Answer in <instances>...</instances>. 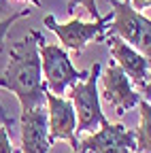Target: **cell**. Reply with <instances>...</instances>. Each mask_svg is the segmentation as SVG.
Masks as SVG:
<instances>
[{"label":"cell","mask_w":151,"mask_h":153,"mask_svg":"<svg viewBox=\"0 0 151 153\" xmlns=\"http://www.w3.org/2000/svg\"><path fill=\"white\" fill-rule=\"evenodd\" d=\"M0 87L17 96L22 111L45 104L47 85L41 72V55L34 30H30L22 41L11 45L9 64L0 76Z\"/></svg>","instance_id":"6da1fadb"},{"label":"cell","mask_w":151,"mask_h":153,"mask_svg":"<svg viewBox=\"0 0 151 153\" xmlns=\"http://www.w3.org/2000/svg\"><path fill=\"white\" fill-rule=\"evenodd\" d=\"M36 36V43H39V55H41V72L45 74V85L47 91L55 94V96H62L66 91L68 85H74L79 81H85L87 70H77L72 66L68 51L62 45H53L47 43L45 36L34 30Z\"/></svg>","instance_id":"7a4b0ae2"},{"label":"cell","mask_w":151,"mask_h":153,"mask_svg":"<svg viewBox=\"0 0 151 153\" xmlns=\"http://www.w3.org/2000/svg\"><path fill=\"white\" fill-rule=\"evenodd\" d=\"M113 11V19L106 28L109 34L121 38L123 43L134 47L147 60L151 57V22L143 13L134 11L130 2L121 0H106Z\"/></svg>","instance_id":"3957f363"},{"label":"cell","mask_w":151,"mask_h":153,"mask_svg":"<svg viewBox=\"0 0 151 153\" xmlns=\"http://www.w3.org/2000/svg\"><path fill=\"white\" fill-rule=\"evenodd\" d=\"M98 76H100V64L96 62L87 70L85 81L70 85L68 100L72 102L74 115H77V128H74V132H94L100 126V121L104 119V113L100 108Z\"/></svg>","instance_id":"277c9868"},{"label":"cell","mask_w":151,"mask_h":153,"mask_svg":"<svg viewBox=\"0 0 151 153\" xmlns=\"http://www.w3.org/2000/svg\"><path fill=\"white\" fill-rule=\"evenodd\" d=\"M113 19V11L104 17H98L96 22H83V19L72 17L70 22L60 24L51 13H47L43 17L45 28H49L51 32H55V36L60 38V43L64 49H72L74 53H83L85 45L96 41V43H104L106 38V28Z\"/></svg>","instance_id":"5b68a950"},{"label":"cell","mask_w":151,"mask_h":153,"mask_svg":"<svg viewBox=\"0 0 151 153\" xmlns=\"http://www.w3.org/2000/svg\"><path fill=\"white\" fill-rule=\"evenodd\" d=\"M134 149V130H126L121 123H109L104 117L94 134L79 140L74 153H130Z\"/></svg>","instance_id":"8992f818"},{"label":"cell","mask_w":151,"mask_h":153,"mask_svg":"<svg viewBox=\"0 0 151 153\" xmlns=\"http://www.w3.org/2000/svg\"><path fill=\"white\" fill-rule=\"evenodd\" d=\"M45 102H47V138L49 145L55 140H68L72 151H77L79 140H77V115H74L72 102L64 96H55L51 91L45 94Z\"/></svg>","instance_id":"52a82bcc"},{"label":"cell","mask_w":151,"mask_h":153,"mask_svg":"<svg viewBox=\"0 0 151 153\" xmlns=\"http://www.w3.org/2000/svg\"><path fill=\"white\" fill-rule=\"evenodd\" d=\"M104 43L111 49V60L128 74L132 85H136L149 100V91H151V85H149V60L143 53H138L134 47H130L128 43H123L121 38L113 36V34H106Z\"/></svg>","instance_id":"ba28073f"},{"label":"cell","mask_w":151,"mask_h":153,"mask_svg":"<svg viewBox=\"0 0 151 153\" xmlns=\"http://www.w3.org/2000/svg\"><path fill=\"white\" fill-rule=\"evenodd\" d=\"M102 98L113 106L117 117H123V115L132 108L136 106V102L141 100V94L134 89L132 81L128 79V74L115 64V62H109L104 74H102Z\"/></svg>","instance_id":"9c48e42d"},{"label":"cell","mask_w":151,"mask_h":153,"mask_svg":"<svg viewBox=\"0 0 151 153\" xmlns=\"http://www.w3.org/2000/svg\"><path fill=\"white\" fill-rule=\"evenodd\" d=\"M22 151L19 153H49L47 138V108L45 104L22 111Z\"/></svg>","instance_id":"30bf717a"},{"label":"cell","mask_w":151,"mask_h":153,"mask_svg":"<svg viewBox=\"0 0 151 153\" xmlns=\"http://www.w3.org/2000/svg\"><path fill=\"white\" fill-rule=\"evenodd\" d=\"M141 111V123L134 130V143H136V153H151V104L147 98H141L138 102Z\"/></svg>","instance_id":"8fae6325"},{"label":"cell","mask_w":151,"mask_h":153,"mask_svg":"<svg viewBox=\"0 0 151 153\" xmlns=\"http://www.w3.org/2000/svg\"><path fill=\"white\" fill-rule=\"evenodd\" d=\"M30 9H22V11H15L11 17L2 19L0 22V53H4V38H7V32L11 30V26L17 22V19H22V17H30Z\"/></svg>","instance_id":"7c38bea8"},{"label":"cell","mask_w":151,"mask_h":153,"mask_svg":"<svg viewBox=\"0 0 151 153\" xmlns=\"http://www.w3.org/2000/svg\"><path fill=\"white\" fill-rule=\"evenodd\" d=\"M77 7H83L87 13H89V17L96 22V19L100 17V13H98V7H96V0H66V11L72 15L74 13V9Z\"/></svg>","instance_id":"4fadbf2b"},{"label":"cell","mask_w":151,"mask_h":153,"mask_svg":"<svg viewBox=\"0 0 151 153\" xmlns=\"http://www.w3.org/2000/svg\"><path fill=\"white\" fill-rule=\"evenodd\" d=\"M0 153H13L11 138H9V128L0 126Z\"/></svg>","instance_id":"5bb4252c"},{"label":"cell","mask_w":151,"mask_h":153,"mask_svg":"<svg viewBox=\"0 0 151 153\" xmlns=\"http://www.w3.org/2000/svg\"><path fill=\"white\" fill-rule=\"evenodd\" d=\"M13 13H15V9L11 4V0H0V22L7 19V17H11Z\"/></svg>","instance_id":"9a60e30c"},{"label":"cell","mask_w":151,"mask_h":153,"mask_svg":"<svg viewBox=\"0 0 151 153\" xmlns=\"http://www.w3.org/2000/svg\"><path fill=\"white\" fill-rule=\"evenodd\" d=\"M126 2H130V7L134 9V11L143 13L145 9H149V4H151V0H126Z\"/></svg>","instance_id":"2e32d148"},{"label":"cell","mask_w":151,"mask_h":153,"mask_svg":"<svg viewBox=\"0 0 151 153\" xmlns=\"http://www.w3.org/2000/svg\"><path fill=\"white\" fill-rule=\"evenodd\" d=\"M0 123H2L4 128H11L13 123H15V119L11 117V115L4 111V106H2V102H0Z\"/></svg>","instance_id":"e0dca14e"},{"label":"cell","mask_w":151,"mask_h":153,"mask_svg":"<svg viewBox=\"0 0 151 153\" xmlns=\"http://www.w3.org/2000/svg\"><path fill=\"white\" fill-rule=\"evenodd\" d=\"M22 2H28V4H32V7H36V9H41L43 4H41V0H22Z\"/></svg>","instance_id":"ac0fdd59"},{"label":"cell","mask_w":151,"mask_h":153,"mask_svg":"<svg viewBox=\"0 0 151 153\" xmlns=\"http://www.w3.org/2000/svg\"><path fill=\"white\" fill-rule=\"evenodd\" d=\"M13 153H19V151H13Z\"/></svg>","instance_id":"d6986e66"}]
</instances>
